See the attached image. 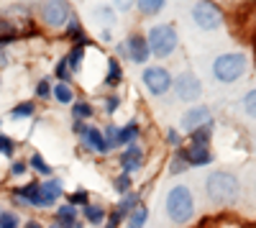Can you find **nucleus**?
<instances>
[{"instance_id": "obj_1", "label": "nucleus", "mask_w": 256, "mask_h": 228, "mask_svg": "<svg viewBox=\"0 0 256 228\" xmlns=\"http://www.w3.org/2000/svg\"><path fill=\"white\" fill-rule=\"evenodd\" d=\"M205 195L212 205L230 208L241 198V180L228 170H216L205 177Z\"/></svg>"}, {"instance_id": "obj_2", "label": "nucleus", "mask_w": 256, "mask_h": 228, "mask_svg": "<svg viewBox=\"0 0 256 228\" xmlns=\"http://www.w3.org/2000/svg\"><path fill=\"white\" fill-rule=\"evenodd\" d=\"M164 210H166V218L174 226H187L195 218V210H198L195 192H192L187 184H174L164 198Z\"/></svg>"}, {"instance_id": "obj_3", "label": "nucleus", "mask_w": 256, "mask_h": 228, "mask_svg": "<svg viewBox=\"0 0 256 228\" xmlns=\"http://www.w3.org/2000/svg\"><path fill=\"white\" fill-rule=\"evenodd\" d=\"M248 70V56L244 52H223L212 59V80L220 82V85H233V82H238Z\"/></svg>"}, {"instance_id": "obj_4", "label": "nucleus", "mask_w": 256, "mask_h": 228, "mask_svg": "<svg viewBox=\"0 0 256 228\" xmlns=\"http://www.w3.org/2000/svg\"><path fill=\"white\" fill-rule=\"evenodd\" d=\"M146 41H148V52H152V56L166 59V56H172L177 52L180 34H177L174 24H156V26L148 28Z\"/></svg>"}, {"instance_id": "obj_5", "label": "nucleus", "mask_w": 256, "mask_h": 228, "mask_svg": "<svg viewBox=\"0 0 256 228\" xmlns=\"http://www.w3.org/2000/svg\"><path fill=\"white\" fill-rule=\"evenodd\" d=\"M36 13L41 18V24L49 28H64L70 24V18L74 16V10L67 0H44V3L36 6Z\"/></svg>"}, {"instance_id": "obj_6", "label": "nucleus", "mask_w": 256, "mask_h": 228, "mask_svg": "<svg viewBox=\"0 0 256 228\" xmlns=\"http://www.w3.org/2000/svg\"><path fill=\"white\" fill-rule=\"evenodd\" d=\"M192 20L200 31H216L226 24V13L220 6L210 3V0H200V3L192 6Z\"/></svg>"}, {"instance_id": "obj_7", "label": "nucleus", "mask_w": 256, "mask_h": 228, "mask_svg": "<svg viewBox=\"0 0 256 228\" xmlns=\"http://www.w3.org/2000/svg\"><path fill=\"white\" fill-rule=\"evenodd\" d=\"M141 82H144V88L152 92L154 98H162V95H166L169 90H172L174 77H172V72H169L166 67L152 64V67H146V70H144Z\"/></svg>"}, {"instance_id": "obj_8", "label": "nucleus", "mask_w": 256, "mask_h": 228, "mask_svg": "<svg viewBox=\"0 0 256 228\" xmlns=\"http://www.w3.org/2000/svg\"><path fill=\"white\" fill-rule=\"evenodd\" d=\"M172 92L180 102H198L202 95V82L195 72H182L180 77H174Z\"/></svg>"}, {"instance_id": "obj_9", "label": "nucleus", "mask_w": 256, "mask_h": 228, "mask_svg": "<svg viewBox=\"0 0 256 228\" xmlns=\"http://www.w3.org/2000/svg\"><path fill=\"white\" fill-rule=\"evenodd\" d=\"M10 200L18 208H41L44 210V198H41V182H26L10 192Z\"/></svg>"}, {"instance_id": "obj_10", "label": "nucleus", "mask_w": 256, "mask_h": 228, "mask_svg": "<svg viewBox=\"0 0 256 228\" xmlns=\"http://www.w3.org/2000/svg\"><path fill=\"white\" fill-rule=\"evenodd\" d=\"M208 123H212V110H210V106H205V102L187 108L184 116H182V128H184L187 136H190L192 131H198V128L208 126Z\"/></svg>"}, {"instance_id": "obj_11", "label": "nucleus", "mask_w": 256, "mask_h": 228, "mask_svg": "<svg viewBox=\"0 0 256 228\" xmlns=\"http://www.w3.org/2000/svg\"><path fill=\"white\" fill-rule=\"evenodd\" d=\"M126 54H128V62H134V64H146L148 59H152V52H148V41L144 34H131L126 41Z\"/></svg>"}, {"instance_id": "obj_12", "label": "nucleus", "mask_w": 256, "mask_h": 228, "mask_svg": "<svg viewBox=\"0 0 256 228\" xmlns=\"http://www.w3.org/2000/svg\"><path fill=\"white\" fill-rule=\"evenodd\" d=\"M80 144H82V149H88V152H92V154H108L110 152V146H108V141H105V136H102V128H98V126H84V131L80 134Z\"/></svg>"}, {"instance_id": "obj_13", "label": "nucleus", "mask_w": 256, "mask_h": 228, "mask_svg": "<svg viewBox=\"0 0 256 228\" xmlns=\"http://www.w3.org/2000/svg\"><path fill=\"white\" fill-rule=\"evenodd\" d=\"M144 159H146L144 146H141V144H134V146H126L120 152V162L118 164H120L123 174H134V172L144 170Z\"/></svg>"}, {"instance_id": "obj_14", "label": "nucleus", "mask_w": 256, "mask_h": 228, "mask_svg": "<svg viewBox=\"0 0 256 228\" xmlns=\"http://www.w3.org/2000/svg\"><path fill=\"white\" fill-rule=\"evenodd\" d=\"M187 167H208V164H212V152L210 146H198V144H187L184 149H180Z\"/></svg>"}, {"instance_id": "obj_15", "label": "nucleus", "mask_w": 256, "mask_h": 228, "mask_svg": "<svg viewBox=\"0 0 256 228\" xmlns=\"http://www.w3.org/2000/svg\"><path fill=\"white\" fill-rule=\"evenodd\" d=\"M64 38H70L72 46H90V36H88V31L82 28V20L77 16H72L70 24L64 26Z\"/></svg>"}, {"instance_id": "obj_16", "label": "nucleus", "mask_w": 256, "mask_h": 228, "mask_svg": "<svg viewBox=\"0 0 256 228\" xmlns=\"http://www.w3.org/2000/svg\"><path fill=\"white\" fill-rule=\"evenodd\" d=\"M141 138V126H138V120H128L123 123V126H118V144H116V149H126V146H134V144H138Z\"/></svg>"}, {"instance_id": "obj_17", "label": "nucleus", "mask_w": 256, "mask_h": 228, "mask_svg": "<svg viewBox=\"0 0 256 228\" xmlns=\"http://www.w3.org/2000/svg\"><path fill=\"white\" fill-rule=\"evenodd\" d=\"M62 195H64V182H62V180L49 177V180L41 182V198H44V205H46V208H52V205H54Z\"/></svg>"}, {"instance_id": "obj_18", "label": "nucleus", "mask_w": 256, "mask_h": 228, "mask_svg": "<svg viewBox=\"0 0 256 228\" xmlns=\"http://www.w3.org/2000/svg\"><path fill=\"white\" fill-rule=\"evenodd\" d=\"M20 34H18V26L13 24L10 18L0 16V49H8L13 41H18Z\"/></svg>"}, {"instance_id": "obj_19", "label": "nucleus", "mask_w": 256, "mask_h": 228, "mask_svg": "<svg viewBox=\"0 0 256 228\" xmlns=\"http://www.w3.org/2000/svg\"><path fill=\"white\" fill-rule=\"evenodd\" d=\"M82 218L88 220L90 226H102L105 218H108V208H105V205H100V202H88V205L82 208Z\"/></svg>"}, {"instance_id": "obj_20", "label": "nucleus", "mask_w": 256, "mask_h": 228, "mask_svg": "<svg viewBox=\"0 0 256 228\" xmlns=\"http://www.w3.org/2000/svg\"><path fill=\"white\" fill-rule=\"evenodd\" d=\"M102 85H108V88L123 85V67H120V62L116 56L108 59V72H105V77H102Z\"/></svg>"}, {"instance_id": "obj_21", "label": "nucleus", "mask_w": 256, "mask_h": 228, "mask_svg": "<svg viewBox=\"0 0 256 228\" xmlns=\"http://www.w3.org/2000/svg\"><path fill=\"white\" fill-rule=\"evenodd\" d=\"M138 205H141V195L138 192H126V195H120V202L116 205V210L123 216V218H128V216H131L136 208H138Z\"/></svg>"}, {"instance_id": "obj_22", "label": "nucleus", "mask_w": 256, "mask_h": 228, "mask_svg": "<svg viewBox=\"0 0 256 228\" xmlns=\"http://www.w3.org/2000/svg\"><path fill=\"white\" fill-rule=\"evenodd\" d=\"M92 18L98 20L102 28H113L116 26V10H113V6H95L92 8Z\"/></svg>"}, {"instance_id": "obj_23", "label": "nucleus", "mask_w": 256, "mask_h": 228, "mask_svg": "<svg viewBox=\"0 0 256 228\" xmlns=\"http://www.w3.org/2000/svg\"><path fill=\"white\" fill-rule=\"evenodd\" d=\"M52 98L59 102V106H72V102H74V90H72V85L56 82L54 90H52Z\"/></svg>"}, {"instance_id": "obj_24", "label": "nucleus", "mask_w": 256, "mask_h": 228, "mask_svg": "<svg viewBox=\"0 0 256 228\" xmlns=\"http://www.w3.org/2000/svg\"><path fill=\"white\" fill-rule=\"evenodd\" d=\"M95 116V108H92V102H88V100H74L72 102V118L74 120H90Z\"/></svg>"}, {"instance_id": "obj_25", "label": "nucleus", "mask_w": 256, "mask_h": 228, "mask_svg": "<svg viewBox=\"0 0 256 228\" xmlns=\"http://www.w3.org/2000/svg\"><path fill=\"white\" fill-rule=\"evenodd\" d=\"M84 52H88V46H72L70 54L64 56V59H67V64H70V72H72V74L82 70V64H84Z\"/></svg>"}, {"instance_id": "obj_26", "label": "nucleus", "mask_w": 256, "mask_h": 228, "mask_svg": "<svg viewBox=\"0 0 256 228\" xmlns=\"http://www.w3.org/2000/svg\"><path fill=\"white\" fill-rule=\"evenodd\" d=\"M28 167L34 170V172H38L41 177H54V170H52V164L41 156V154H31V159H28Z\"/></svg>"}, {"instance_id": "obj_27", "label": "nucleus", "mask_w": 256, "mask_h": 228, "mask_svg": "<svg viewBox=\"0 0 256 228\" xmlns=\"http://www.w3.org/2000/svg\"><path fill=\"white\" fill-rule=\"evenodd\" d=\"M212 131H216V123H208V126L198 128L190 134V144H198V146H208L210 138H212Z\"/></svg>"}, {"instance_id": "obj_28", "label": "nucleus", "mask_w": 256, "mask_h": 228, "mask_svg": "<svg viewBox=\"0 0 256 228\" xmlns=\"http://www.w3.org/2000/svg\"><path fill=\"white\" fill-rule=\"evenodd\" d=\"M34 113H36V102L24 100V102H18V106H13L8 116H10L13 120H24V118H31Z\"/></svg>"}, {"instance_id": "obj_29", "label": "nucleus", "mask_w": 256, "mask_h": 228, "mask_svg": "<svg viewBox=\"0 0 256 228\" xmlns=\"http://www.w3.org/2000/svg\"><path fill=\"white\" fill-rule=\"evenodd\" d=\"M148 220V208L146 205H138V208L126 218V228H144Z\"/></svg>"}, {"instance_id": "obj_30", "label": "nucleus", "mask_w": 256, "mask_h": 228, "mask_svg": "<svg viewBox=\"0 0 256 228\" xmlns=\"http://www.w3.org/2000/svg\"><path fill=\"white\" fill-rule=\"evenodd\" d=\"M164 0H138L136 3V10L141 13V16H156V13H162L164 10Z\"/></svg>"}, {"instance_id": "obj_31", "label": "nucleus", "mask_w": 256, "mask_h": 228, "mask_svg": "<svg viewBox=\"0 0 256 228\" xmlns=\"http://www.w3.org/2000/svg\"><path fill=\"white\" fill-rule=\"evenodd\" d=\"M77 220V208L70 202H62L56 208V223H74Z\"/></svg>"}, {"instance_id": "obj_32", "label": "nucleus", "mask_w": 256, "mask_h": 228, "mask_svg": "<svg viewBox=\"0 0 256 228\" xmlns=\"http://www.w3.org/2000/svg\"><path fill=\"white\" fill-rule=\"evenodd\" d=\"M54 74H56L59 82H64V85H70V82H72V72H70V64H67V59H64V56L54 64Z\"/></svg>"}, {"instance_id": "obj_33", "label": "nucleus", "mask_w": 256, "mask_h": 228, "mask_svg": "<svg viewBox=\"0 0 256 228\" xmlns=\"http://www.w3.org/2000/svg\"><path fill=\"white\" fill-rule=\"evenodd\" d=\"M241 108H244V113H246L248 118H256V88H251V90L244 95Z\"/></svg>"}, {"instance_id": "obj_34", "label": "nucleus", "mask_w": 256, "mask_h": 228, "mask_svg": "<svg viewBox=\"0 0 256 228\" xmlns=\"http://www.w3.org/2000/svg\"><path fill=\"white\" fill-rule=\"evenodd\" d=\"M16 146L18 144L10 138V136H6V134H0V156H6V159H13L16 156Z\"/></svg>"}, {"instance_id": "obj_35", "label": "nucleus", "mask_w": 256, "mask_h": 228, "mask_svg": "<svg viewBox=\"0 0 256 228\" xmlns=\"http://www.w3.org/2000/svg\"><path fill=\"white\" fill-rule=\"evenodd\" d=\"M67 202H70V205H74V208L80 210V208H84V205L90 202V192H88V190H82V188H77V190L67 198Z\"/></svg>"}, {"instance_id": "obj_36", "label": "nucleus", "mask_w": 256, "mask_h": 228, "mask_svg": "<svg viewBox=\"0 0 256 228\" xmlns=\"http://www.w3.org/2000/svg\"><path fill=\"white\" fill-rule=\"evenodd\" d=\"M187 170H190V167H187V162H184L182 152L177 149L174 156H172V162H169V174H182V172H187Z\"/></svg>"}, {"instance_id": "obj_37", "label": "nucleus", "mask_w": 256, "mask_h": 228, "mask_svg": "<svg viewBox=\"0 0 256 228\" xmlns=\"http://www.w3.org/2000/svg\"><path fill=\"white\" fill-rule=\"evenodd\" d=\"M131 184H134L131 174H123V172H120V174L113 180V190L120 192V195H126V192H131Z\"/></svg>"}, {"instance_id": "obj_38", "label": "nucleus", "mask_w": 256, "mask_h": 228, "mask_svg": "<svg viewBox=\"0 0 256 228\" xmlns=\"http://www.w3.org/2000/svg\"><path fill=\"white\" fill-rule=\"evenodd\" d=\"M34 90H36V98L49 100V98H52V90H54V88H52V80H49V77H41V80L36 82Z\"/></svg>"}, {"instance_id": "obj_39", "label": "nucleus", "mask_w": 256, "mask_h": 228, "mask_svg": "<svg viewBox=\"0 0 256 228\" xmlns=\"http://www.w3.org/2000/svg\"><path fill=\"white\" fill-rule=\"evenodd\" d=\"M0 228H20V218L13 210H0Z\"/></svg>"}, {"instance_id": "obj_40", "label": "nucleus", "mask_w": 256, "mask_h": 228, "mask_svg": "<svg viewBox=\"0 0 256 228\" xmlns=\"http://www.w3.org/2000/svg\"><path fill=\"white\" fill-rule=\"evenodd\" d=\"M120 102H123V100H120L118 95H108V98H102V110L108 113V116H113V113L120 108Z\"/></svg>"}, {"instance_id": "obj_41", "label": "nucleus", "mask_w": 256, "mask_h": 228, "mask_svg": "<svg viewBox=\"0 0 256 228\" xmlns=\"http://www.w3.org/2000/svg\"><path fill=\"white\" fill-rule=\"evenodd\" d=\"M102 136H105V141H108V146L116 149V144H118V126H116V123H108V126L102 128Z\"/></svg>"}, {"instance_id": "obj_42", "label": "nucleus", "mask_w": 256, "mask_h": 228, "mask_svg": "<svg viewBox=\"0 0 256 228\" xmlns=\"http://www.w3.org/2000/svg\"><path fill=\"white\" fill-rule=\"evenodd\" d=\"M8 172H10V177H20V174H26V172H28V162H26V159H13Z\"/></svg>"}, {"instance_id": "obj_43", "label": "nucleus", "mask_w": 256, "mask_h": 228, "mask_svg": "<svg viewBox=\"0 0 256 228\" xmlns=\"http://www.w3.org/2000/svg\"><path fill=\"white\" fill-rule=\"evenodd\" d=\"M120 220H123V216L113 208L110 213H108V218H105V223H102V228H118L120 226Z\"/></svg>"}, {"instance_id": "obj_44", "label": "nucleus", "mask_w": 256, "mask_h": 228, "mask_svg": "<svg viewBox=\"0 0 256 228\" xmlns=\"http://www.w3.org/2000/svg\"><path fill=\"white\" fill-rule=\"evenodd\" d=\"M166 144H169V146H177V149H180L182 136H180V131H177V128H169V131H166Z\"/></svg>"}, {"instance_id": "obj_45", "label": "nucleus", "mask_w": 256, "mask_h": 228, "mask_svg": "<svg viewBox=\"0 0 256 228\" xmlns=\"http://www.w3.org/2000/svg\"><path fill=\"white\" fill-rule=\"evenodd\" d=\"M131 8H136L134 0H116V3H113V10H120V13H128Z\"/></svg>"}, {"instance_id": "obj_46", "label": "nucleus", "mask_w": 256, "mask_h": 228, "mask_svg": "<svg viewBox=\"0 0 256 228\" xmlns=\"http://www.w3.org/2000/svg\"><path fill=\"white\" fill-rule=\"evenodd\" d=\"M116 54H118L120 59H126V62H128V54H126V44H123V41H120V44H116Z\"/></svg>"}, {"instance_id": "obj_47", "label": "nucleus", "mask_w": 256, "mask_h": 228, "mask_svg": "<svg viewBox=\"0 0 256 228\" xmlns=\"http://www.w3.org/2000/svg\"><path fill=\"white\" fill-rule=\"evenodd\" d=\"M84 126H88V123H82V120H74V123H72V131H74V134L80 136V134L84 131Z\"/></svg>"}, {"instance_id": "obj_48", "label": "nucleus", "mask_w": 256, "mask_h": 228, "mask_svg": "<svg viewBox=\"0 0 256 228\" xmlns=\"http://www.w3.org/2000/svg\"><path fill=\"white\" fill-rule=\"evenodd\" d=\"M59 228H84L82 220H74V223H59Z\"/></svg>"}, {"instance_id": "obj_49", "label": "nucleus", "mask_w": 256, "mask_h": 228, "mask_svg": "<svg viewBox=\"0 0 256 228\" xmlns=\"http://www.w3.org/2000/svg\"><path fill=\"white\" fill-rule=\"evenodd\" d=\"M20 228H44V226H41L38 220H26V223L20 226Z\"/></svg>"}, {"instance_id": "obj_50", "label": "nucleus", "mask_w": 256, "mask_h": 228, "mask_svg": "<svg viewBox=\"0 0 256 228\" xmlns=\"http://www.w3.org/2000/svg\"><path fill=\"white\" fill-rule=\"evenodd\" d=\"M6 64H8V52L0 49V67H6Z\"/></svg>"}, {"instance_id": "obj_51", "label": "nucleus", "mask_w": 256, "mask_h": 228, "mask_svg": "<svg viewBox=\"0 0 256 228\" xmlns=\"http://www.w3.org/2000/svg\"><path fill=\"white\" fill-rule=\"evenodd\" d=\"M100 38H102V41H110V38H113V36H110V28H102V31H100Z\"/></svg>"}, {"instance_id": "obj_52", "label": "nucleus", "mask_w": 256, "mask_h": 228, "mask_svg": "<svg viewBox=\"0 0 256 228\" xmlns=\"http://www.w3.org/2000/svg\"><path fill=\"white\" fill-rule=\"evenodd\" d=\"M49 228H59V223H52V226H49Z\"/></svg>"}, {"instance_id": "obj_53", "label": "nucleus", "mask_w": 256, "mask_h": 228, "mask_svg": "<svg viewBox=\"0 0 256 228\" xmlns=\"http://www.w3.org/2000/svg\"><path fill=\"white\" fill-rule=\"evenodd\" d=\"M246 228H256V223H251V226H246Z\"/></svg>"}, {"instance_id": "obj_54", "label": "nucleus", "mask_w": 256, "mask_h": 228, "mask_svg": "<svg viewBox=\"0 0 256 228\" xmlns=\"http://www.w3.org/2000/svg\"><path fill=\"white\" fill-rule=\"evenodd\" d=\"M254 195H256V184H254Z\"/></svg>"}, {"instance_id": "obj_55", "label": "nucleus", "mask_w": 256, "mask_h": 228, "mask_svg": "<svg viewBox=\"0 0 256 228\" xmlns=\"http://www.w3.org/2000/svg\"><path fill=\"white\" fill-rule=\"evenodd\" d=\"M0 126H3V118H0Z\"/></svg>"}, {"instance_id": "obj_56", "label": "nucleus", "mask_w": 256, "mask_h": 228, "mask_svg": "<svg viewBox=\"0 0 256 228\" xmlns=\"http://www.w3.org/2000/svg\"><path fill=\"white\" fill-rule=\"evenodd\" d=\"M0 85H3V82H0Z\"/></svg>"}]
</instances>
